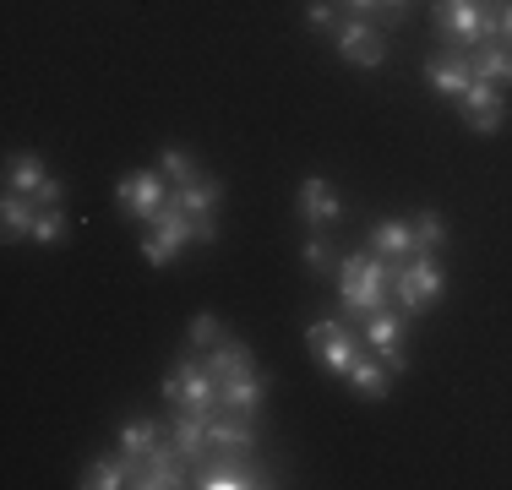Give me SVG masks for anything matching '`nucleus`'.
<instances>
[{"label":"nucleus","instance_id":"15","mask_svg":"<svg viewBox=\"0 0 512 490\" xmlns=\"http://www.w3.org/2000/svg\"><path fill=\"white\" fill-rule=\"evenodd\" d=\"M344 196H338L333 186H327L322 175H311L306 186H300V218L306 224H316V229H327V224H344Z\"/></svg>","mask_w":512,"mask_h":490},{"label":"nucleus","instance_id":"7","mask_svg":"<svg viewBox=\"0 0 512 490\" xmlns=\"http://www.w3.org/2000/svg\"><path fill=\"white\" fill-rule=\"evenodd\" d=\"M306 343H311L316 365H322V371H333V376H349V371H355V360L365 354L344 322H316L311 333H306Z\"/></svg>","mask_w":512,"mask_h":490},{"label":"nucleus","instance_id":"23","mask_svg":"<svg viewBox=\"0 0 512 490\" xmlns=\"http://www.w3.org/2000/svg\"><path fill=\"white\" fill-rule=\"evenodd\" d=\"M164 436H169V431H164L158 420H126V425H120V452H131V458H148V452H153Z\"/></svg>","mask_w":512,"mask_h":490},{"label":"nucleus","instance_id":"30","mask_svg":"<svg viewBox=\"0 0 512 490\" xmlns=\"http://www.w3.org/2000/svg\"><path fill=\"white\" fill-rule=\"evenodd\" d=\"M344 6H349V11H360V17H371V11H382L387 0H344Z\"/></svg>","mask_w":512,"mask_h":490},{"label":"nucleus","instance_id":"27","mask_svg":"<svg viewBox=\"0 0 512 490\" xmlns=\"http://www.w3.org/2000/svg\"><path fill=\"white\" fill-rule=\"evenodd\" d=\"M300 256H306V267H311V273H327V267H333V245H327L322 235H311Z\"/></svg>","mask_w":512,"mask_h":490},{"label":"nucleus","instance_id":"17","mask_svg":"<svg viewBox=\"0 0 512 490\" xmlns=\"http://www.w3.org/2000/svg\"><path fill=\"white\" fill-rule=\"evenodd\" d=\"M469 66H474V77H485V82H512V39H485V44H474L469 49Z\"/></svg>","mask_w":512,"mask_h":490},{"label":"nucleus","instance_id":"24","mask_svg":"<svg viewBox=\"0 0 512 490\" xmlns=\"http://www.w3.org/2000/svg\"><path fill=\"white\" fill-rule=\"evenodd\" d=\"M158 169L169 175V186H191V180H202L197 158H191V153H180V147H164V153H158Z\"/></svg>","mask_w":512,"mask_h":490},{"label":"nucleus","instance_id":"3","mask_svg":"<svg viewBox=\"0 0 512 490\" xmlns=\"http://www.w3.org/2000/svg\"><path fill=\"white\" fill-rule=\"evenodd\" d=\"M496 17H502V6H491V0H436V28L453 49L496 39Z\"/></svg>","mask_w":512,"mask_h":490},{"label":"nucleus","instance_id":"22","mask_svg":"<svg viewBox=\"0 0 512 490\" xmlns=\"http://www.w3.org/2000/svg\"><path fill=\"white\" fill-rule=\"evenodd\" d=\"M0 218H6V224H0V229H6V240H22V235H33V218H39V207H33L22 191H11V186H6Z\"/></svg>","mask_w":512,"mask_h":490},{"label":"nucleus","instance_id":"20","mask_svg":"<svg viewBox=\"0 0 512 490\" xmlns=\"http://www.w3.org/2000/svg\"><path fill=\"white\" fill-rule=\"evenodd\" d=\"M262 398H267V376L262 371L235 376V382H218V409H229V414H251Z\"/></svg>","mask_w":512,"mask_h":490},{"label":"nucleus","instance_id":"4","mask_svg":"<svg viewBox=\"0 0 512 490\" xmlns=\"http://www.w3.org/2000/svg\"><path fill=\"white\" fill-rule=\"evenodd\" d=\"M393 294H398V311L404 316L431 311V305L442 300V262H436V251H420V256H409V262H398Z\"/></svg>","mask_w":512,"mask_h":490},{"label":"nucleus","instance_id":"19","mask_svg":"<svg viewBox=\"0 0 512 490\" xmlns=\"http://www.w3.org/2000/svg\"><path fill=\"white\" fill-rule=\"evenodd\" d=\"M207 371L218 376V382H235V376H251V349L240 338H218L213 349H207Z\"/></svg>","mask_w":512,"mask_h":490},{"label":"nucleus","instance_id":"10","mask_svg":"<svg viewBox=\"0 0 512 490\" xmlns=\"http://www.w3.org/2000/svg\"><path fill=\"white\" fill-rule=\"evenodd\" d=\"M365 349L376 360H387L393 371H404L409 354H404V311H371L365 316Z\"/></svg>","mask_w":512,"mask_h":490},{"label":"nucleus","instance_id":"9","mask_svg":"<svg viewBox=\"0 0 512 490\" xmlns=\"http://www.w3.org/2000/svg\"><path fill=\"white\" fill-rule=\"evenodd\" d=\"M6 186L11 191H22V196H33V202L39 207H60V180L50 175V169H44V158L39 153H22V158H11L6 164Z\"/></svg>","mask_w":512,"mask_h":490},{"label":"nucleus","instance_id":"2","mask_svg":"<svg viewBox=\"0 0 512 490\" xmlns=\"http://www.w3.org/2000/svg\"><path fill=\"white\" fill-rule=\"evenodd\" d=\"M213 235H218L213 213H191V207H180L175 196H169L164 213L153 218V235L142 240V251H148L153 267H169V262L180 256V245H186V240H213Z\"/></svg>","mask_w":512,"mask_h":490},{"label":"nucleus","instance_id":"28","mask_svg":"<svg viewBox=\"0 0 512 490\" xmlns=\"http://www.w3.org/2000/svg\"><path fill=\"white\" fill-rule=\"evenodd\" d=\"M306 17H311V28H322V33H338V28H344V22H338V11H333V0H311Z\"/></svg>","mask_w":512,"mask_h":490},{"label":"nucleus","instance_id":"29","mask_svg":"<svg viewBox=\"0 0 512 490\" xmlns=\"http://www.w3.org/2000/svg\"><path fill=\"white\" fill-rule=\"evenodd\" d=\"M218 338H224V327H218L213 316H197V322H191V343H202V349H213Z\"/></svg>","mask_w":512,"mask_h":490},{"label":"nucleus","instance_id":"21","mask_svg":"<svg viewBox=\"0 0 512 490\" xmlns=\"http://www.w3.org/2000/svg\"><path fill=\"white\" fill-rule=\"evenodd\" d=\"M349 382H355L360 398H387V387H393V365L387 360H376V354H360L355 360V371H349Z\"/></svg>","mask_w":512,"mask_h":490},{"label":"nucleus","instance_id":"12","mask_svg":"<svg viewBox=\"0 0 512 490\" xmlns=\"http://www.w3.org/2000/svg\"><path fill=\"white\" fill-rule=\"evenodd\" d=\"M186 463H191V458H180L175 441H158L148 458H137V485H142V490H175V485H191V480H186Z\"/></svg>","mask_w":512,"mask_h":490},{"label":"nucleus","instance_id":"6","mask_svg":"<svg viewBox=\"0 0 512 490\" xmlns=\"http://www.w3.org/2000/svg\"><path fill=\"white\" fill-rule=\"evenodd\" d=\"M191 485L197 490H251V485H273V474L246 463V452H207V458H197Z\"/></svg>","mask_w":512,"mask_h":490},{"label":"nucleus","instance_id":"16","mask_svg":"<svg viewBox=\"0 0 512 490\" xmlns=\"http://www.w3.org/2000/svg\"><path fill=\"white\" fill-rule=\"evenodd\" d=\"M82 490H120V485H137V458L131 452H115V458L88 463V474L77 480Z\"/></svg>","mask_w":512,"mask_h":490},{"label":"nucleus","instance_id":"26","mask_svg":"<svg viewBox=\"0 0 512 490\" xmlns=\"http://www.w3.org/2000/svg\"><path fill=\"white\" fill-rule=\"evenodd\" d=\"M66 224H71L66 207H39V218H33V240H39V245H55L60 235H66Z\"/></svg>","mask_w":512,"mask_h":490},{"label":"nucleus","instance_id":"5","mask_svg":"<svg viewBox=\"0 0 512 490\" xmlns=\"http://www.w3.org/2000/svg\"><path fill=\"white\" fill-rule=\"evenodd\" d=\"M164 403L175 414H213L218 409V376L202 360H180L164 376Z\"/></svg>","mask_w":512,"mask_h":490},{"label":"nucleus","instance_id":"11","mask_svg":"<svg viewBox=\"0 0 512 490\" xmlns=\"http://www.w3.org/2000/svg\"><path fill=\"white\" fill-rule=\"evenodd\" d=\"M333 44H338V55H344L349 66H382V60H387V39H382V28H371L365 17L344 22V28L333 33Z\"/></svg>","mask_w":512,"mask_h":490},{"label":"nucleus","instance_id":"25","mask_svg":"<svg viewBox=\"0 0 512 490\" xmlns=\"http://www.w3.org/2000/svg\"><path fill=\"white\" fill-rule=\"evenodd\" d=\"M442 240H447L442 213H420V224H414V256H420V251H442Z\"/></svg>","mask_w":512,"mask_h":490},{"label":"nucleus","instance_id":"18","mask_svg":"<svg viewBox=\"0 0 512 490\" xmlns=\"http://www.w3.org/2000/svg\"><path fill=\"white\" fill-rule=\"evenodd\" d=\"M371 251L382 256V262H409L414 256V224H404V218H382V224L371 229Z\"/></svg>","mask_w":512,"mask_h":490},{"label":"nucleus","instance_id":"32","mask_svg":"<svg viewBox=\"0 0 512 490\" xmlns=\"http://www.w3.org/2000/svg\"><path fill=\"white\" fill-rule=\"evenodd\" d=\"M387 6H393V11H404V6H409V0H387Z\"/></svg>","mask_w":512,"mask_h":490},{"label":"nucleus","instance_id":"13","mask_svg":"<svg viewBox=\"0 0 512 490\" xmlns=\"http://www.w3.org/2000/svg\"><path fill=\"white\" fill-rule=\"evenodd\" d=\"M425 88H436L442 98H463L474 88V66H469V49H453L447 44L442 55L425 66Z\"/></svg>","mask_w":512,"mask_h":490},{"label":"nucleus","instance_id":"8","mask_svg":"<svg viewBox=\"0 0 512 490\" xmlns=\"http://www.w3.org/2000/svg\"><path fill=\"white\" fill-rule=\"evenodd\" d=\"M115 202L126 207L131 218H142V224H153V218L164 213V202H169V191H164V175H158V169H131V175H120V186H115Z\"/></svg>","mask_w":512,"mask_h":490},{"label":"nucleus","instance_id":"14","mask_svg":"<svg viewBox=\"0 0 512 490\" xmlns=\"http://www.w3.org/2000/svg\"><path fill=\"white\" fill-rule=\"evenodd\" d=\"M458 109H463V126L480 131V137H491V131L502 126V115H507V104H502V93H496V82H485V77H474V88L458 98Z\"/></svg>","mask_w":512,"mask_h":490},{"label":"nucleus","instance_id":"1","mask_svg":"<svg viewBox=\"0 0 512 490\" xmlns=\"http://www.w3.org/2000/svg\"><path fill=\"white\" fill-rule=\"evenodd\" d=\"M393 278H398V262H382L376 251L344 256V262H338V294H344V311L360 316V322H365L371 311H382Z\"/></svg>","mask_w":512,"mask_h":490},{"label":"nucleus","instance_id":"31","mask_svg":"<svg viewBox=\"0 0 512 490\" xmlns=\"http://www.w3.org/2000/svg\"><path fill=\"white\" fill-rule=\"evenodd\" d=\"M496 33H502V39H512V0L502 6V17H496Z\"/></svg>","mask_w":512,"mask_h":490}]
</instances>
